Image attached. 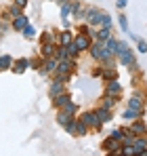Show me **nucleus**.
I'll use <instances>...</instances> for the list:
<instances>
[{
	"mask_svg": "<svg viewBox=\"0 0 147 156\" xmlns=\"http://www.w3.org/2000/svg\"><path fill=\"white\" fill-rule=\"evenodd\" d=\"M70 120H72V116H67L65 112H59V114H57V122H59V125H63V127H65Z\"/></svg>",
	"mask_w": 147,
	"mask_h": 156,
	"instance_id": "obj_26",
	"label": "nucleus"
},
{
	"mask_svg": "<svg viewBox=\"0 0 147 156\" xmlns=\"http://www.w3.org/2000/svg\"><path fill=\"white\" fill-rule=\"evenodd\" d=\"M122 118H128V120H137V118H141V112L139 110H132V108H126L122 114Z\"/></svg>",
	"mask_w": 147,
	"mask_h": 156,
	"instance_id": "obj_14",
	"label": "nucleus"
},
{
	"mask_svg": "<svg viewBox=\"0 0 147 156\" xmlns=\"http://www.w3.org/2000/svg\"><path fill=\"white\" fill-rule=\"evenodd\" d=\"M74 70V61L72 59H63L57 63V74H63V76H70V72Z\"/></svg>",
	"mask_w": 147,
	"mask_h": 156,
	"instance_id": "obj_5",
	"label": "nucleus"
},
{
	"mask_svg": "<svg viewBox=\"0 0 147 156\" xmlns=\"http://www.w3.org/2000/svg\"><path fill=\"white\" fill-rule=\"evenodd\" d=\"M91 55L99 59V61H103V47H101V42H95L93 47H91Z\"/></svg>",
	"mask_w": 147,
	"mask_h": 156,
	"instance_id": "obj_13",
	"label": "nucleus"
},
{
	"mask_svg": "<svg viewBox=\"0 0 147 156\" xmlns=\"http://www.w3.org/2000/svg\"><path fill=\"white\" fill-rule=\"evenodd\" d=\"M63 59H72V57H70L67 47H63V44H61V47L57 49V61H63Z\"/></svg>",
	"mask_w": 147,
	"mask_h": 156,
	"instance_id": "obj_20",
	"label": "nucleus"
},
{
	"mask_svg": "<svg viewBox=\"0 0 147 156\" xmlns=\"http://www.w3.org/2000/svg\"><path fill=\"white\" fill-rule=\"evenodd\" d=\"M103 76H105V80H116V76H118V72L109 66V68H105L103 70Z\"/></svg>",
	"mask_w": 147,
	"mask_h": 156,
	"instance_id": "obj_24",
	"label": "nucleus"
},
{
	"mask_svg": "<svg viewBox=\"0 0 147 156\" xmlns=\"http://www.w3.org/2000/svg\"><path fill=\"white\" fill-rule=\"evenodd\" d=\"M101 26L103 27H111V17L105 15V13H101Z\"/></svg>",
	"mask_w": 147,
	"mask_h": 156,
	"instance_id": "obj_28",
	"label": "nucleus"
},
{
	"mask_svg": "<svg viewBox=\"0 0 147 156\" xmlns=\"http://www.w3.org/2000/svg\"><path fill=\"white\" fill-rule=\"evenodd\" d=\"M107 156H122V154H118V152H107Z\"/></svg>",
	"mask_w": 147,
	"mask_h": 156,
	"instance_id": "obj_39",
	"label": "nucleus"
},
{
	"mask_svg": "<svg viewBox=\"0 0 147 156\" xmlns=\"http://www.w3.org/2000/svg\"><path fill=\"white\" fill-rule=\"evenodd\" d=\"M57 2H59V4H63V2H65V0H57Z\"/></svg>",
	"mask_w": 147,
	"mask_h": 156,
	"instance_id": "obj_40",
	"label": "nucleus"
},
{
	"mask_svg": "<svg viewBox=\"0 0 147 156\" xmlns=\"http://www.w3.org/2000/svg\"><path fill=\"white\" fill-rule=\"evenodd\" d=\"M103 150L122 154V152H120V150H122V141H120V139H114V137H109V139H105V141H103Z\"/></svg>",
	"mask_w": 147,
	"mask_h": 156,
	"instance_id": "obj_2",
	"label": "nucleus"
},
{
	"mask_svg": "<svg viewBox=\"0 0 147 156\" xmlns=\"http://www.w3.org/2000/svg\"><path fill=\"white\" fill-rule=\"evenodd\" d=\"M111 137H114V139H120V141H122V139H124V131H122V129H116L114 133H111Z\"/></svg>",
	"mask_w": 147,
	"mask_h": 156,
	"instance_id": "obj_34",
	"label": "nucleus"
},
{
	"mask_svg": "<svg viewBox=\"0 0 147 156\" xmlns=\"http://www.w3.org/2000/svg\"><path fill=\"white\" fill-rule=\"evenodd\" d=\"M59 40H61V44L63 47H67V44H72L74 42V36L70 30H65V32H61V36H59Z\"/></svg>",
	"mask_w": 147,
	"mask_h": 156,
	"instance_id": "obj_18",
	"label": "nucleus"
},
{
	"mask_svg": "<svg viewBox=\"0 0 147 156\" xmlns=\"http://www.w3.org/2000/svg\"><path fill=\"white\" fill-rule=\"evenodd\" d=\"M25 26H29V23H27V17H23V15H21V17H15V21H13V27H15L17 32H23V27H25Z\"/></svg>",
	"mask_w": 147,
	"mask_h": 156,
	"instance_id": "obj_15",
	"label": "nucleus"
},
{
	"mask_svg": "<svg viewBox=\"0 0 147 156\" xmlns=\"http://www.w3.org/2000/svg\"><path fill=\"white\" fill-rule=\"evenodd\" d=\"M13 66V59L9 57V55H2L0 57V70H6V68H11Z\"/></svg>",
	"mask_w": 147,
	"mask_h": 156,
	"instance_id": "obj_25",
	"label": "nucleus"
},
{
	"mask_svg": "<svg viewBox=\"0 0 147 156\" xmlns=\"http://www.w3.org/2000/svg\"><path fill=\"white\" fill-rule=\"evenodd\" d=\"M118 93H120V82H118V80H109V84H107V93H105V95L116 97Z\"/></svg>",
	"mask_w": 147,
	"mask_h": 156,
	"instance_id": "obj_11",
	"label": "nucleus"
},
{
	"mask_svg": "<svg viewBox=\"0 0 147 156\" xmlns=\"http://www.w3.org/2000/svg\"><path fill=\"white\" fill-rule=\"evenodd\" d=\"M84 15H86V21L91 26H99L101 23V11H97V9H88Z\"/></svg>",
	"mask_w": 147,
	"mask_h": 156,
	"instance_id": "obj_6",
	"label": "nucleus"
},
{
	"mask_svg": "<svg viewBox=\"0 0 147 156\" xmlns=\"http://www.w3.org/2000/svg\"><path fill=\"white\" fill-rule=\"evenodd\" d=\"M67 51H70V57H76V55L80 53V51H78V47H76L74 42H72V44H67Z\"/></svg>",
	"mask_w": 147,
	"mask_h": 156,
	"instance_id": "obj_32",
	"label": "nucleus"
},
{
	"mask_svg": "<svg viewBox=\"0 0 147 156\" xmlns=\"http://www.w3.org/2000/svg\"><path fill=\"white\" fill-rule=\"evenodd\" d=\"M53 101H55V108H63V105L70 104V95H67V93H59Z\"/></svg>",
	"mask_w": 147,
	"mask_h": 156,
	"instance_id": "obj_12",
	"label": "nucleus"
},
{
	"mask_svg": "<svg viewBox=\"0 0 147 156\" xmlns=\"http://www.w3.org/2000/svg\"><path fill=\"white\" fill-rule=\"evenodd\" d=\"M114 104H116V99H114V97H109V95H105V99H103V108L111 110V108H114Z\"/></svg>",
	"mask_w": 147,
	"mask_h": 156,
	"instance_id": "obj_29",
	"label": "nucleus"
},
{
	"mask_svg": "<svg viewBox=\"0 0 147 156\" xmlns=\"http://www.w3.org/2000/svg\"><path fill=\"white\" fill-rule=\"evenodd\" d=\"M132 146H135L137 152H141V150H145V148H147V139H145V137H135V139H132Z\"/></svg>",
	"mask_w": 147,
	"mask_h": 156,
	"instance_id": "obj_19",
	"label": "nucleus"
},
{
	"mask_svg": "<svg viewBox=\"0 0 147 156\" xmlns=\"http://www.w3.org/2000/svg\"><path fill=\"white\" fill-rule=\"evenodd\" d=\"M61 112H65L67 116H74V114H76V104H72V101H70L67 105H63V108H61Z\"/></svg>",
	"mask_w": 147,
	"mask_h": 156,
	"instance_id": "obj_27",
	"label": "nucleus"
},
{
	"mask_svg": "<svg viewBox=\"0 0 147 156\" xmlns=\"http://www.w3.org/2000/svg\"><path fill=\"white\" fill-rule=\"evenodd\" d=\"M86 131H88V127H86L82 120H76V129H74L76 135H86Z\"/></svg>",
	"mask_w": 147,
	"mask_h": 156,
	"instance_id": "obj_23",
	"label": "nucleus"
},
{
	"mask_svg": "<svg viewBox=\"0 0 147 156\" xmlns=\"http://www.w3.org/2000/svg\"><path fill=\"white\" fill-rule=\"evenodd\" d=\"M80 120H82V122H84L86 127H93V129H97L99 125H101V122H99V118H97V114H95V112H84Z\"/></svg>",
	"mask_w": 147,
	"mask_h": 156,
	"instance_id": "obj_3",
	"label": "nucleus"
},
{
	"mask_svg": "<svg viewBox=\"0 0 147 156\" xmlns=\"http://www.w3.org/2000/svg\"><path fill=\"white\" fill-rule=\"evenodd\" d=\"M109 38H111L109 27H103L101 32H97V40H99V42H105V40H109Z\"/></svg>",
	"mask_w": 147,
	"mask_h": 156,
	"instance_id": "obj_21",
	"label": "nucleus"
},
{
	"mask_svg": "<svg viewBox=\"0 0 147 156\" xmlns=\"http://www.w3.org/2000/svg\"><path fill=\"white\" fill-rule=\"evenodd\" d=\"M42 55H44V57H53V55H57V53H55V47H53V42H44V47H42Z\"/></svg>",
	"mask_w": 147,
	"mask_h": 156,
	"instance_id": "obj_22",
	"label": "nucleus"
},
{
	"mask_svg": "<svg viewBox=\"0 0 147 156\" xmlns=\"http://www.w3.org/2000/svg\"><path fill=\"white\" fill-rule=\"evenodd\" d=\"M137 49H139L141 53H147V42L141 40V38H137Z\"/></svg>",
	"mask_w": 147,
	"mask_h": 156,
	"instance_id": "obj_31",
	"label": "nucleus"
},
{
	"mask_svg": "<svg viewBox=\"0 0 147 156\" xmlns=\"http://www.w3.org/2000/svg\"><path fill=\"white\" fill-rule=\"evenodd\" d=\"M95 114H97V118H99V122H101V125H103V122H109V120H111V112H109L107 108H99Z\"/></svg>",
	"mask_w": 147,
	"mask_h": 156,
	"instance_id": "obj_8",
	"label": "nucleus"
},
{
	"mask_svg": "<svg viewBox=\"0 0 147 156\" xmlns=\"http://www.w3.org/2000/svg\"><path fill=\"white\" fill-rule=\"evenodd\" d=\"M61 91H63V82H59V80H53V87H50V91H49L50 97L55 99V97H57V95H59Z\"/></svg>",
	"mask_w": 147,
	"mask_h": 156,
	"instance_id": "obj_17",
	"label": "nucleus"
},
{
	"mask_svg": "<svg viewBox=\"0 0 147 156\" xmlns=\"http://www.w3.org/2000/svg\"><path fill=\"white\" fill-rule=\"evenodd\" d=\"M23 34L27 36V38H34V34H36V32H34V27H32V26H25L23 27Z\"/></svg>",
	"mask_w": 147,
	"mask_h": 156,
	"instance_id": "obj_33",
	"label": "nucleus"
},
{
	"mask_svg": "<svg viewBox=\"0 0 147 156\" xmlns=\"http://www.w3.org/2000/svg\"><path fill=\"white\" fill-rule=\"evenodd\" d=\"M15 4H17V6H25V4H27V0H15Z\"/></svg>",
	"mask_w": 147,
	"mask_h": 156,
	"instance_id": "obj_37",
	"label": "nucleus"
},
{
	"mask_svg": "<svg viewBox=\"0 0 147 156\" xmlns=\"http://www.w3.org/2000/svg\"><path fill=\"white\" fill-rule=\"evenodd\" d=\"M74 44L78 47V51H86V49H91V40H88L86 34H78V36H74Z\"/></svg>",
	"mask_w": 147,
	"mask_h": 156,
	"instance_id": "obj_4",
	"label": "nucleus"
},
{
	"mask_svg": "<svg viewBox=\"0 0 147 156\" xmlns=\"http://www.w3.org/2000/svg\"><path fill=\"white\" fill-rule=\"evenodd\" d=\"M9 13H11L13 17H21V6H17V4H15V6H11V9H9Z\"/></svg>",
	"mask_w": 147,
	"mask_h": 156,
	"instance_id": "obj_30",
	"label": "nucleus"
},
{
	"mask_svg": "<svg viewBox=\"0 0 147 156\" xmlns=\"http://www.w3.org/2000/svg\"><path fill=\"white\" fill-rule=\"evenodd\" d=\"M50 40H53V36H50V32H46L44 34V42H50Z\"/></svg>",
	"mask_w": 147,
	"mask_h": 156,
	"instance_id": "obj_38",
	"label": "nucleus"
},
{
	"mask_svg": "<svg viewBox=\"0 0 147 156\" xmlns=\"http://www.w3.org/2000/svg\"><path fill=\"white\" fill-rule=\"evenodd\" d=\"M128 108H132V110H139V112H143V97H139V95H132V97L128 99Z\"/></svg>",
	"mask_w": 147,
	"mask_h": 156,
	"instance_id": "obj_9",
	"label": "nucleus"
},
{
	"mask_svg": "<svg viewBox=\"0 0 147 156\" xmlns=\"http://www.w3.org/2000/svg\"><path fill=\"white\" fill-rule=\"evenodd\" d=\"M57 57H49L46 59V63H44V70H42V74H46V72H53V70H57Z\"/></svg>",
	"mask_w": 147,
	"mask_h": 156,
	"instance_id": "obj_16",
	"label": "nucleus"
},
{
	"mask_svg": "<svg viewBox=\"0 0 147 156\" xmlns=\"http://www.w3.org/2000/svg\"><path fill=\"white\" fill-rule=\"evenodd\" d=\"M120 27H122L124 32L128 30V21H126V17H124V15H120Z\"/></svg>",
	"mask_w": 147,
	"mask_h": 156,
	"instance_id": "obj_35",
	"label": "nucleus"
},
{
	"mask_svg": "<svg viewBox=\"0 0 147 156\" xmlns=\"http://www.w3.org/2000/svg\"><path fill=\"white\" fill-rule=\"evenodd\" d=\"M27 66H29V61H27V59H17V61H13V66H11V68H13V72H15V74H21V72L27 70Z\"/></svg>",
	"mask_w": 147,
	"mask_h": 156,
	"instance_id": "obj_7",
	"label": "nucleus"
},
{
	"mask_svg": "<svg viewBox=\"0 0 147 156\" xmlns=\"http://www.w3.org/2000/svg\"><path fill=\"white\" fill-rule=\"evenodd\" d=\"M126 2H128V0H118V2H116V6H118V9H124V6H126Z\"/></svg>",
	"mask_w": 147,
	"mask_h": 156,
	"instance_id": "obj_36",
	"label": "nucleus"
},
{
	"mask_svg": "<svg viewBox=\"0 0 147 156\" xmlns=\"http://www.w3.org/2000/svg\"><path fill=\"white\" fill-rule=\"evenodd\" d=\"M130 131H132L135 135H145L147 127H145V122H143V120H135V122H132V127H130Z\"/></svg>",
	"mask_w": 147,
	"mask_h": 156,
	"instance_id": "obj_10",
	"label": "nucleus"
},
{
	"mask_svg": "<svg viewBox=\"0 0 147 156\" xmlns=\"http://www.w3.org/2000/svg\"><path fill=\"white\" fill-rule=\"evenodd\" d=\"M116 55H118L120 63H124L126 68H128V66H130V68H135V55H132L130 49H128V44H126V42H118V47H116Z\"/></svg>",
	"mask_w": 147,
	"mask_h": 156,
	"instance_id": "obj_1",
	"label": "nucleus"
}]
</instances>
